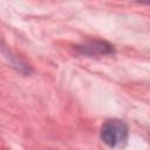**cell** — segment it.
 Returning a JSON list of instances; mask_svg holds the SVG:
<instances>
[{
	"instance_id": "obj_1",
	"label": "cell",
	"mask_w": 150,
	"mask_h": 150,
	"mask_svg": "<svg viewBox=\"0 0 150 150\" xmlns=\"http://www.w3.org/2000/svg\"><path fill=\"white\" fill-rule=\"evenodd\" d=\"M128 127L123 121L120 120H108L105 121L100 131V137L102 142L111 149L123 146L128 141Z\"/></svg>"
},
{
	"instance_id": "obj_2",
	"label": "cell",
	"mask_w": 150,
	"mask_h": 150,
	"mask_svg": "<svg viewBox=\"0 0 150 150\" xmlns=\"http://www.w3.org/2000/svg\"><path fill=\"white\" fill-rule=\"evenodd\" d=\"M75 49L81 54V55H87V56H96V55H111L114 54L115 49L114 46L110 45L109 42L100 39H94V40H88L83 42L82 45H79L75 47Z\"/></svg>"
}]
</instances>
